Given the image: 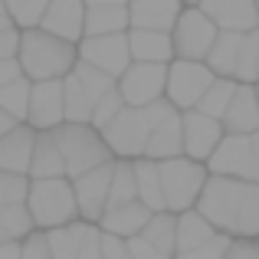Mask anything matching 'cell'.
Listing matches in <instances>:
<instances>
[{"label": "cell", "mask_w": 259, "mask_h": 259, "mask_svg": "<svg viewBox=\"0 0 259 259\" xmlns=\"http://www.w3.org/2000/svg\"><path fill=\"white\" fill-rule=\"evenodd\" d=\"M197 213L230 240H259V184L210 174L197 200Z\"/></svg>", "instance_id": "obj_1"}, {"label": "cell", "mask_w": 259, "mask_h": 259, "mask_svg": "<svg viewBox=\"0 0 259 259\" xmlns=\"http://www.w3.org/2000/svg\"><path fill=\"white\" fill-rule=\"evenodd\" d=\"M23 76L30 82H50L66 79L79 63V46L53 36L46 30H20V53H17Z\"/></svg>", "instance_id": "obj_2"}, {"label": "cell", "mask_w": 259, "mask_h": 259, "mask_svg": "<svg viewBox=\"0 0 259 259\" xmlns=\"http://www.w3.org/2000/svg\"><path fill=\"white\" fill-rule=\"evenodd\" d=\"M26 210H30L36 230H56L69 227L79 220V203L69 177H50V181H30L26 194Z\"/></svg>", "instance_id": "obj_3"}, {"label": "cell", "mask_w": 259, "mask_h": 259, "mask_svg": "<svg viewBox=\"0 0 259 259\" xmlns=\"http://www.w3.org/2000/svg\"><path fill=\"white\" fill-rule=\"evenodd\" d=\"M56 135V145L63 151V161H66V177L76 181L89 171L102 164H112V151H108L102 132H95L92 125H72V121H63L59 128H53Z\"/></svg>", "instance_id": "obj_4"}, {"label": "cell", "mask_w": 259, "mask_h": 259, "mask_svg": "<svg viewBox=\"0 0 259 259\" xmlns=\"http://www.w3.org/2000/svg\"><path fill=\"white\" fill-rule=\"evenodd\" d=\"M158 167H161V187H164V207L171 213L194 210L203 194V184L210 177L207 164L181 154V158H171V161H158Z\"/></svg>", "instance_id": "obj_5"}, {"label": "cell", "mask_w": 259, "mask_h": 259, "mask_svg": "<svg viewBox=\"0 0 259 259\" xmlns=\"http://www.w3.org/2000/svg\"><path fill=\"white\" fill-rule=\"evenodd\" d=\"M220 30L213 26V20L200 10V7H184L171 30L174 43V59H190V63H207L210 50H213Z\"/></svg>", "instance_id": "obj_6"}, {"label": "cell", "mask_w": 259, "mask_h": 259, "mask_svg": "<svg viewBox=\"0 0 259 259\" xmlns=\"http://www.w3.org/2000/svg\"><path fill=\"white\" fill-rule=\"evenodd\" d=\"M213 72L207 63H190V59H174L167 66V85H164V99L171 102L177 112H190L200 105L203 92L213 85Z\"/></svg>", "instance_id": "obj_7"}, {"label": "cell", "mask_w": 259, "mask_h": 259, "mask_svg": "<svg viewBox=\"0 0 259 259\" xmlns=\"http://www.w3.org/2000/svg\"><path fill=\"white\" fill-rule=\"evenodd\" d=\"M102 138H105V145H108L115 161H138V158H145L148 138H151V125L145 121L141 108H125L112 125L102 128Z\"/></svg>", "instance_id": "obj_8"}, {"label": "cell", "mask_w": 259, "mask_h": 259, "mask_svg": "<svg viewBox=\"0 0 259 259\" xmlns=\"http://www.w3.org/2000/svg\"><path fill=\"white\" fill-rule=\"evenodd\" d=\"M167 85V66L158 63H132L118 79V92L128 108H145L151 102L164 99Z\"/></svg>", "instance_id": "obj_9"}, {"label": "cell", "mask_w": 259, "mask_h": 259, "mask_svg": "<svg viewBox=\"0 0 259 259\" xmlns=\"http://www.w3.org/2000/svg\"><path fill=\"white\" fill-rule=\"evenodd\" d=\"M79 59L105 76L121 79V72L132 66V50H128V33H108V36H82L79 39Z\"/></svg>", "instance_id": "obj_10"}, {"label": "cell", "mask_w": 259, "mask_h": 259, "mask_svg": "<svg viewBox=\"0 0 259 259\" xmlns=\"http://www.w3.org/2000/svg\"><path fill=\"white\" fill-rule=\"evenodd\" d=\"M112 174H115V161H112V164L95 167V171H89V174H82V177H76V181H72V190H76V203H79V220L95 223V227H99L102 213L108 210Z\"/></svg>", "instance_id": "obj_11"}, {"label": "cell", "mask_w": 259, "mask_h": 259, "mask_svg": "<svg viewBox=\"0 0 259 259\" xmlns=\"http://www.w3.org/2000/svg\"><path fill=\"white\" fill-rule=\"evenodd\" d=\"M181 132H184V154L200 161V164H207L210 154L217 151V145H220L223 135H227L220 121L203 115V112H197V108L181 112Z\"/></svg>", "instance_id": "obj_12"}, {"label": "cell", "mask_w": 259, "mask_h": 259, "mask_svg": "<svg viewBox=\"0 0 259 259\" xmlns=\"http://www.w3.org/2000/svg\"><path fill=\"white\" fill-rule=\"evenodd\" d=\"M66 121V95H63V79H50V82H33L30 92V112H26V125L33 132H53Z\"/></svg>", "instance_id": "obj_13"}, {"label": "cell", "mask_w": 259, "mask_h": 259, "mask_svg": "<svg viewBox=\"0 0 259 259\" xmlns=\"http://www.w3.org/2000/svg\"><path fill=\"white\" fill-rule=\"evenodd\" d=\"M207 171L217 177H240V181H253V145L249 135H223L217 151L210 154Z\"/></svg>", "instance_id": "obj_14"}, {"label": "cell", "mask_w": 259, "mask_h": 259, "mask_svg": "<svg viewBox=\"0 0 259 259\" xmlns=\"http://www.w3.org/2000/svg\"><path fill=\"white\" fill-rule=\"evenodd\" d=\"M39 30L79 46V39L85 36V0H50Z\"/></svg>", "instance_id": "obj_15"}, {"label": "cell", "mask_w": 259, "mask_h": 259, "mask_svg": "<svg viewBox=\"0 0 259 259\" xmlns=\"http://www.w3.org/2000/svg\"><path fill=\"white\" fill-rule=\"evenodd\" d=\"M200 10L213 20L217 30H227V33H253V30H259L256 0H203Z\"/></svg>", "instance_id": "obj_16"}, {"label": "cell", "mask_w": 259, "mask_h": 259, "mask_svg": "<svg viewBox=\"0 0 259 259\" xmlns=\"http://www.w3.org/2000/svg\"><path fill=\"white\" fill-rule=\"evenodd\" d=\"M181 10V0H128V30L171 33Z\"/></svg>", "instance_id": "obj_17"}, {"label": "cell", "mask_w": 259, "mask_h": 259, "mask_svg": "<svg viewBox=\"0 0 259 259\" xmlns=\"http://www.w3.org/2000/svg\"><path fill=\"white\" fill-rule=\"evenodd\" d=\"M220 125H223L227 135H256L259 132V95H256V85L240 82V89H236L233 99H230L227 115L220 118Z\"/></svg>", "instance_id": "obj_18"}, {"label": "cell", "mask_w": 259, "mask_h": 259, "mask_svg": "<svg viewBox=\"0 0 259 259\" xmlns=\"http://www.w3.org/2000/svg\"><path fill=\"white\" fill-rule=\"evenodd\" d=\"M33 145H36V132H33L30 125H17L13 132H7L4 138H0V171L30 177Z\"/></svg>", "instance_id": "obj_19"}, {"label": "cell", "mask_w": 259, "mask_h": 259, "mask_svg": "<svg viewBox=\"0 0 259 259\" xmlns=\"http://www.w3.org/2000/svg\"><path fill=\"white\" fill-rule=\"evenodd\" d=\"M128 50H132V63H158V66H171L174 63L171 33L128 30Z\"/></svg>", "instance_id": "obj_20"}, {"label": "cell", "mask_w": 259, "mask_h": 259, "mask_svg": "<svg viewBox=\"0 0 259 259\" xmlns=\"http://www.w3.org/2000/svg\"><path fill=\"white\" fill-rule=\"evenodd\" d=\"M151 220V210L145 203L132 200V203H121V207H108L99 220V230L102 233H112V236H121V240H132L145 230V223Z\"/></svg>", "instance_id": "obj_21"}, {"label": "cell", "mask_w": 259, "mask_h": 259, "mask_svg": "<svg viewBox=\"0 0 259 259\" xmlns=\"http://www.w3.org/2000/svg\"><path fill=\"white\" fill-rule=\"evenodd\" d=\"M50 177H66V161L56 145L53 132H36L33 145V161H30V181H50Z\"/></svg>", "instance_id": "obj_22"}, {"label": "cell", "mask_w": 259, "mask_h": 259, "mask_svg": "<svg viewBox=\"0 0 259 259\" xmlns=\"http://www.w3.org/2000/svg\"><path fill=\"white\" fill-rule=\"evenodd\" d=\"M181 154H184V132H181V112H177L164 125L151 128L145 158L148 161H171V158H181Z\"/></svg>", "instance_id": "obj_23"}, {"label": "cell", "mask_w": 259, "mask_h": 259, "mask_svg": "<svg viewBox=\"0 0 259 259\" xmlns=\"http://www.w3.org/2000/svg\"><path fill=\"white\" fill-rule=\"evenodd\" d=\"M243 36L246 33H227L220 30L213 50L207 56V66L217 79H236V66H240V50H243Z\"/></svg>", "instance_id": "obj_24"}, {"label": "cell", "mask_w": 259, "mask_h": 259, "mask_svg": "<svg viewBox=\"0 0 259 259\" xmlns=\"http://www.w3.org/2000/svg\"><path fill=\"white\" fill-rule=\"evenodd\" d=\"M135 187H138V203H145L151 213H161L164 207V187H161V167L158 161L138 158L135 161Z\"/></svg>", "instance_id": "obj_25"}, {"label": "cell", "mask_w": 259, "mask_h": 259, "mask_svg": "<svg viewBox=\"0 0 259 259\" xmlns=\"http://www.w3.org/2000/svg\"><path fill=\"white\" fill-rule=\"evenodd\" d=\"M141 240H148L154 249H161L164 256L177 253V213L171 210H161V213H151V220L145 223V230H141Z\"/></svg>", "instance_id": "obj_26"}, {"label": "cell", "mask_w": 259, "mask_h": 259, "mask_svg": "<svg viewBox=\"0 0 259 259\" xmlns=\"http://www.w3.org/2000/svg\"><path fill=\"white\" fill-rule=\"evenodd\" d=\"M217 236V230L203 220L197 210H187V213H177V253H190V249L203 246ZM174 253V256H177Z\"/></svg>", "instance_id": "obj_27"}, {"label": "cell", "mask_w": 259, "mask_h": 259, "mask_svg": "<svg viewBox=\"0 0 259 259\" xmlns=\"http://www.w3.org/2000/svg\"><path fill=\"white\" fill-rule=\"evenodd\" d=\"M128 33V4L125 7H85V36Z\"/></svg>", "instance_id": "obj_28"}, {"label": "cell", "mask_w": 259, "mask_h": 259, "mask_svg": "<svg viewBox=\"0 0 259 259\" xmlns=\"http://www.w3.org/2000/svg\"><path fill=\"white\" fill-rule=\"evenodd\" d=\"M92 223L85 220H76L69 227H56V230H46V243H50V256L53 259H76L79 256V246H82L85 233Z\"/></svg>", "instance_id": "obj_29"}, {"label": "cell", "mask_w": 259, "mask_h": 259, "mask_svg": "<svg viewBox=\"0 0 259 259\" xmlns=\"http://www.w3.org/2000/svg\"><path fill=\"white\" fill-rule=\"evenodd\" d=\"M63 95H66V121L72 125H89L92 121V112H95V99L82 89L76 76H66L63 79Z\"/></svg>", "instance_id": "obj_30"}, {"label": "cell", "mask_w": 259, "mask_h": 259, "mask_svg": "<svg viewBox=\"0 0 259 259\" xmlns=\"http://www.w3.org/2000/svg\"><path fill=\"white\" fill-rule=\"evenodd\" d=\"M0 233H4V240H17V243H23L30 233H36V223H33L26 203L0 207Z\"/></svg>", "instance_id": "obj_31"}, {"label": "cell", "mask_w": 259, "mask_h": 259, "mask_svg": "<svg viewBox=\"0 0 259 259\" xmlns=\"http://www.w3.org/2000/svg\"><path fill=\"white\" fill-rule=\"evenodd\" d=\"M236 89H240V82H236V79H213V85L203 92V99H200V105H197V112H203V115H210V118L220 121L223 115H227L230 99H233Z\"/></svg>", "instance_id": "obj_32"}, {"label": "cell", "mask_w": 259, "mask_h": 259, "mask_svg": "<svg viewBox=\"0 0 259 259\" xmlns=\"http://www.w3.org/2000/svg\"><path fill=\"white\" fill-rule=\"evenodd\" d=\"M138 200V187H135V161H115L112 174V190H108V207H121V203Z\"/></svg>", "instance_id": "obj_33"}, {"label": "cell", "mask_w": 259, "mask_h": 259, "mask_svg": "<svg viewBox=\"0 0 259 259\" xmlns=\"http://www.w3.org/2000/svg\"><path fill=\"white\" fill-rule=\"evenodd\" d=\"M30 92H33V82L30 79H17V82L4 85L0 89V108L7 115H13L17 121H26V112H30Z\"/></svg>", "instance_id": "obj_34"}, {"label": "cell", "mask_w": 259, "mask_h": 259, "mask_svg": "<svg viewBox=\"0 0 259 259\" xmlns=\"http://www.w3.org/2000/svg\"><path fill=\"white\" fill-rule=\"evenodd\" d=\"M4 4H7V13H10L17 30H36L46 17L50 0H4Z\"/></svg>", "instance_id": "obj_35"}, {"label": "cell", "mask_w": 259, "mask_h": 259, "mask_svg": "<svg viewBox=\"0 0 259 259\" xmlns=\"http://www.w3.org/2000/svg\"><path fill=\"white\" fill-rule=\"evenodd\" d=\"M236 82H259V30L243 36V50H240V66H236Z\"/></svg>", "instance_id": "obj_36"}, {"label": "cell", "mask_w": 259, "mask_h": 259, "mask_svg": "<svg viewBox=\"0 0 259 259\" xmlns=\"http://www.w3.org/2000/svg\"><path fill=\"white\" fill-rule=\"evenodd\" d=\"M72 76H76L79 82H82V89H85L89 95H92L95 102H99L102 95H108V92H112L115 85H118V79L105 76V72H102V69H95V66L82 63V59H79V63H76V69H72Z\"/></svg>", "instance_id": "obj_37"}, {"label": "cell", "mask_w": 259, "mask_h": 259, "mask_svg": "<svg viewBox=\"0 0 259 259\" xmlns=\"http://www.w3.org/2000/svg\"><path fill=\"white\" fill-rule=\"evenodd\" d=\"M125 99H121V92H118V85L112 89V92L108 95H102L99 102H95V112H92V121H89V125L95 128V132H102V128L105 125H112L115 118H118L121 112H125Z\"/></svg>", "instance_id": "obj_38"}, {"label": "cell", "mask_w": 259, "mask_h": 259, "mask_svg": "<svg viewBox=\"0 0 259 259\" xmlns=\"http://www.w3.org/2000/svg\"><path fill=\"white\" fill-rule=\"evenodd\" d=\"M26 194H30V177L0 171V207H7V203H26Z\"/></svg>", "instance_id": "obj_39"}, {"label": "cell", "mask_w": 259, "mask_h": 259, "mask_svg": "<svg viewBox=\"0 0 259 259\" xmlns=\"http://www.w3.org/2000/svg\"><path fill=\"white\" fill-rule=\"evenodd\" d=\"M230 243H233V240H230L227 233H217L210 243L190 249V253H177L174 259H223V256H227V249H230Z\"/></svg>", "instance_id": "obj_40"}, {"label": "cell", "mask_w": 259, "mask_h": 259, "mask_svg": "<svg viewBox=\"0 0 259 259\" xmlns=\"http://www.w3.org/2000/svg\"><path fill=\"white\" fill-rule=\"evenodd\" d=\"M20 259H53L50 256V243H46V233H43V230L30 233L23 243H20Z\"/></svg>", "instance_id": "obj_41"}, {"label": "cell", "mask_w": 259, "mask_h": 259, "mask_svg": "<svg viewBox=\"0 0 259 259\" xmlns=\"http://www.w3.org/2000/svg\"><path fill=\"white\" fill-rule=\"evenodd\" d=\"M141 115H145V121H148L151 128H158V125H164L167 118H174V115H177V108H174L167 99H158V102H151V105H145V108H141Z\"/></svg>", "instance_id": "obj_42"}, {"label": "cell", "mask_w": 259, "mask_h": 259, "mask_svg": "<svg viewBox=\"0 0 259 259\" xmlns=\"http://www.w3.org/2000/svg\"><path fill=\"white\" fill-rule=\"evenodd\" d=\"M125 249H128V256H132V259H171V256L161 253V249H154L148 240H141V236L125 240Z\"/></svg>", "instance_id": "obj_43"}, {"label": "cell", "mask_w": 259, "mask_h": 259, "mask_svg": "<svg viewBox=\"0 0 259 259\" xmlns=\"http://www.w3.org/2000/svg\"><path fill=\"white\" fill-rule=\"evenodd\" d=\"M76 259H102V230L95 227H89V233H85V240H82V246H79V256Z\"/></svg>", "instance_id": "obj_44"}, {"label": "cell", "mask_w": 259, "mask_h": 259, "mask_svg": "<svg viewBox=\"0 0 259 259\" xmlns=\"http://www.w3.org/2000/svg\"><path fill=\"white\" fill-rule=\"evenodd\" d=\"M20 53V30L10 26V30H0V59H17Z\"/></svg>", "instance_id": "obj_45"}, {"label": "cell", "mask_w": 259, "mask_h": 259, "mask_svg": "<svg viewBox=\"0 0 259 259\" xmlns=\"http://www.w3.org/2000/svg\"><path fill=\"white\" fill-rule=\"evenodd\" d=\"M223 259H259V249H256V240H233L227 249Z\"/></svg>", "instance_id": "obj_46"}, {"label": "cell", "mask_w": 259, "mask_h": 259, "mask_svg": "<svg viewBox=\"0 0 259 259\" xmlns=\"http://www.w3.org/2000/svg\"><path fill=\"white\" fill-rule=\"evenodd\" d=\"M17 79H23V66H20V59H0V89L17 82Z\"/></svg>", "instance_id": "obj_47"}, {"label": "cell", "mask_w": 259, "mask_h": 259, "mask_svg": "<svg viewBox=\"0 0 259 259\" xmlns=\"http://www.w3.org/2000/svg\"><path fill=\"white\" fill-rule=\"evenodd\" d=\"M0 259H20V243L17 240H4L0 243Z\"/></svg>", "instance_id": "obj_48"}, {"label": "cell", "mask_w": 259, "mask_h": 259, "mask_svg": "<svg viewBox=\"0 0 259 259\" xmlns=\"http://www.w3.org/2000/svg\"><path fill=\"white\" fill-rule=\"evenodd\" d=\"M17 125H26V121H17V118H13V115H7L4 108H0V138H4L7 132H13V128H17Z\"/></svg>", "instance_id": "obj_49"}, {"label": "cell", "mask_w": 259, "mask_h": 259, "mask_svg": "<svg viewBox=\"0 0 259 259\" xmlns=\"http://www.w3.org/2000/svg\"><path fill=\"white\" fill-rule=\"evenodd\" d=\"M249 145H253V181L259 184V132L249 135Z\"/></svg>", "instance_id": "obj_50"}, {"label": "cell", "mask_w": 259, "mask_h": 259, "mask_svg": "<svg viewBox=\"0 0 259 259\" xmlns=\"http://www.w3.org/2000/svg\"><path fill=\"white\" fill-rule=\"evenodd\" d=\"M128 0H85V7H125Z\"/></svg>", "instance_id": "obj_51"}, {"label": "cell", "mask_w": 259, "mask_h": 259, "mask_svg": "<svg viewBox=\"0 0 259 259\" xmlns=\"http://www.w3.org/2000/svg\"><path fill=\"white\" fill-rule=\"evenodd\" d=\"M13 26V20H10V13H7V4L0 0V30H10Z\"/></svg>", "instance_id": "obj_52"}, {"label": "cell", "mask_w": 259, "mask_h": 259, "mask_svg": "<svg viewBox=\"0 0 259 259\" xmlns=\"http://www.w3.org/2000/svg\"><path fill=\"white\" fill-rule=\"evenodd\" d=\"M181 4H184V7H200L203 0H181Z\"/></svg>", "instance_id": "obj_53"}, {"label": "cell", "mask_w": 259, "mask_h": 259, "mask_svg": "<svg viewBox=\"0 0 259 259\" xmlns=\"http://www.w3.org/2000/svg\"><path fill=\"white\" fill-rule=\"evenodd\" d=\"M256 13H259V0H256Z\"/></svg>", "instance_id": "obj_54"}, {"label": "cell", "mask_w": 259, "mask_h": 259, "mask_svg": "<svg viewBox=\"0 0 259 259\" xmlns=\"http://www.w3.org/2000/svg\"><path fill=\"white\" fill-rule=\"evenodd\" d=\"M256 95H259V82H256Z\"/></svg>", "instance_id": "obj_55"}, {"label": "cell", "mask_w": 259, "mask_h": 259, "mask_svg": "<svg viewBox=\"0 0 259 259\" xmlns=\"http://www.w3.org/2000/svg\"><path fill=\"white\" fill-rule=\"evenodd\" d=\"M0 243H4V233H0Z\"/></svg>", "instance_id": "obj_56"}, {"label": "cell", "mask_w": 259, "mask_h": 259, "mask_svg": "<svg viewBox=\"0 0 259 259\" xmlns=\"http://www.w3.org/2000/svg\"><path fill=\"white\" fill-rule=\"evenodd\" d=\"M256 249H259V240H256Z\"/></svg>", "instance_id": "obj_57"}]
</instances>
